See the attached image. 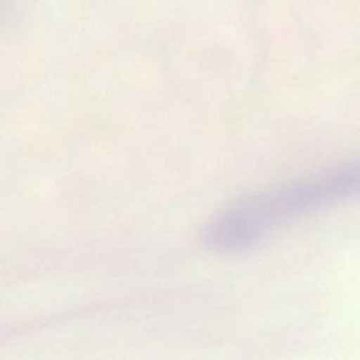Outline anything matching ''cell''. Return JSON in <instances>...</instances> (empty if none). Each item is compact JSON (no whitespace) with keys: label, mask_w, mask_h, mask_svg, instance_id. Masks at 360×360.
Masks as SVG:
<instances>
[{"label":"cell","mask_w":360,"mask_h":360,"mask_svg":"<svg viewBox=\"0 0 360 360\" xmlns=\"http://www.w3.org/2000/svg\"><path fill=\"white\" fill-rule=\"evenodd\" d=\"M4 1H6V0H0V11H1V8H3V6H4Z\"/></svg>","instance_id":"2"},{"label":"cell","mask_w":360,"mask_h":360,"mask_svg":"<svg viewBox=\"0 0 360 360\" xmlns=\"http://www.w3.org/2000/svg\"><path fill=\"white\" fill-rule=\"evenodd\" d=\"M357 197L360 155L229 204L202 226L201 242L215 253L242 252L300 217Z\"/></svg>","instance_id":"1"}]
</instances>
